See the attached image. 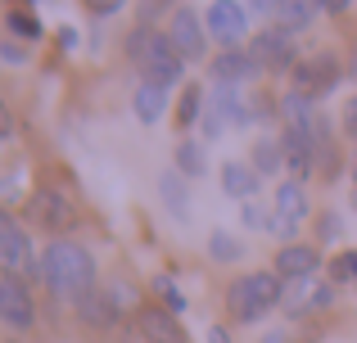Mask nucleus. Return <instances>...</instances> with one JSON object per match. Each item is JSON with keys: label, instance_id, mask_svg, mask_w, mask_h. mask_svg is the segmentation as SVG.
<instances>
[{"label": "nucleus", "instance_id": "1", "mask_svg": "<svg viewBox=\"0 0 357 343\" xmlns=\"http://www.w3.org/2000/svg\"><path fill=\"white\" fill-rule=\"evenodd\" d=\"M41 285L63 303H82L100 285L96 253L77 239H50L41 248Z\"/></svg>", "mask_w": 357, "mask_h": 343}, {"label": "nucleus", "instance_id": "2", "mask_svg": "<svg viewBox=\"0 0 357 343\" xmlns=\"http://www.w3.org/2000/svg\"><path fill=\"white\" fill-rule=\"evenodd\" d=\"M127 59L145 72V81L172 90L176 81H185V59L176 54V45L167 41V32H154V27H136L127 36Z\"/></svg>", "mask_w": 357, "mask_h": 343}, {"label": "nucleus", "instance_id": "3", "mask_svg": "<svg viewBox=\"0 0 357 343\" xmlns=\"http://www.w3.org/2000/svg\"><path fill=\"white\" fill-rule=\"evenodd\" d=\"M280 298H285V280L276 271H244L227 285V312L240 326H258L280 308Z\"/></svg>", "mask_w": 357, "mask_h": 343}, {"label": "nucleus", "instance_id": "4", "mask_svg": "<svg viewBox=\"0 0 357 343\" xmlns=\"http://www.w3.org/2000/svg\"><path fill=\"white\" fill-rule=\"evenodd\" d=\"M23 221L41 226L45 235H54V239H73V230H77L82 212H77V203H73V199H63L59 190L41 185V190H32V194H27V203H23Z\"/></svg>", "mask_w": 357, "mask_h": 343}, {"label": "nucleus", "instance_id": "5", "mask_svg": "<svg viewBox=\"0 0 357 343\" xmlns=\"http://www.w3.org/2000/svg\"><path fill=\"white\" fill-rule=\"evenodd\" d=\"M344 77H349V68L340 63V54H335V50H312V54L298 59L294 72H289V90H298V95H307L317 104V99L331 95Z\"/></svg>", "mask_w": 357, "mask_h": 343}, {"label": "nucleus", "instance_id": "6", "mask_svg": "<svg viewBox=\"0 0 357 343\" xmlns=\"http://www.w3.org/2000/svg\"><path fill=\"white\" fill-rule=\"evenodd\" d=\"M249 54L262 63V72H276V77L294 72L298 59H303V54H298V32H289V27H280V23L262 27L249 41Z\"/></svg>", "mask_w": 357, "mask_h": 343}, {"label": "nucleus", "instance_id": "7", "mask_svg": "<svg viewBox=\"0 0 357 343\" xmlns=\"http://www.w3.org/2000/svg\"><path fill=\"white\" fill-rule=\"evenodd\" d=\"M167 41L176 45V54H181L185 63H204L208 59V27H204V14H195L190 5H176L172 14H167Z\"/></svg>", "mask_w": 357, "mask_h": 343}, {"label": "nucleus", "instance_id": "8", "mask_svg": "<svg viewBox=\"0 0 357 343\" xmlns=\"http://www.w3.org/2000/svg\"><path fill=\"white\" fill-rule=\"evenodd\" d=\"M204 27H208V41H218L222 50H244L249 14H244L240 0H213V5L204 9Z\"/></svg>", "mask_w": 357, "mask_h": 343}, {"label": "nucleus", "instance_id": "9", "mask_svg": "<svg viewBox=\"0 0 357 343\" xmlns=\"http://www.w3.org/2000/svg\"><path fill=\"white\" fill-rule=\"evenodd\" d=\"M0 321H5L9 330H18V335L36 326V298H32V289H27V280L5 276V271H0Z\"/></svg>", "mask_w": 357, "mask_h": 343}, {"label": "nucleus", "instance_id": "10", "mask_svg": "<svg viewBox=\"0 0 357 343\" xmlns=\"http://www.w3.org/2000/svg\"><path fill=\"white\" fill-rule=\"evenodd\" d=\"M208 77H213V86H253V81L262 77V63L249 54V45L244 50H222V54H213L208 59Z\"/></svg>", "mask_w": 357, "mask_h": 343}, {"label": "nucleus", "instance_id": "11", "mask_svg": "<svg viewBox=\"0 0 357 343\" xmlns=\"http://www.w3.org/2000/svg\"><path fill=\"white\" fill-rule=\"evenodd\" d=\"M321 248L317 244H280V253L271 257V271L280 276L285 285H294V280H307V276H317L321 271Z\"/></svg>", "mask_w": 357, "mask_h": 343}, {"label": "nucleus", "instance_id": "12", "mask_svg": "<svg viewBox=\"0 0 357 343\" xmlns=\"http://www.w3.org/2000/svg\"><path fill=\"white\" fill-rule=\"evenodd\" d=\"M0 266H5V276H18V280H41V257L32 253V239L23 226L9 230L5 248H0Z\"/></svg>", "mask_w": 357, "mask_h": 343}, {"label": "nucleus", "instance_id": "13", "mask_svg": "<svg viewBox=\"0 0 357 343\" xmlns=\"http://www.w3.org/2000/svg\"><path fill=\"white\" fill-rule=\"evenodd\" d=\"M280 150H285V168L294 181H307L317 172V145H312V131L303 127H285L280 131Z\"/></svg>", "mask_w": 357, "mask_h": 343}, {"label": "nucleus", "instance_id": "14", "mask_svg": "<svg viewBox=\"0 0 357 343\" xmlns=\"http://www.w3.org/2000/svg\"><path fill=\"white\" fill-rule=\"evenodd\" d=\"M73 308H77V317L86 321L91 330H114V326H118V317H122L118 294H114V289H105V285H96V289H91L82 303H73Z\"/></svg>", "mask_w": 357, "mask_h": 343}, {"label": "nucleus", "instance_id": "15", "mask_svg": "<svg viewBox=\"0 0 357 343\" xmlns=\"http://www.w3.org/2000/svg\"><path fill=\"white\" fill-rule=\"evenodd\" d=\"M136 321H140V335H145V343H185L176 317L167 308H158V303H145Z\"/></svg>", "mask_w": 357, "mask_h": 343}, {"label": "nucleus", "instance_id": "16", "mask_svg": "<svg viewBox=\"0 0 357 343\" xmlns=\"http://www.w3.org/2000/svg\"><path fill=\"white\" fill-rule=\"evenodd\" d=\"M258 185H262V176H258L253 163H222V194L249 203L253 194H258Z\"/></svg>", "mask_w": 357, "mask_h": 343}, {"label": "nucleus", "instance_id": "17", "mask_svg": "<svg viewBox=\"0 0 357 343\" xmlns=\"http://www.w3.org/2000/svg\"><path fill=\"white\" fill-rule=\"evenodd\" d=\"M208 113L218 118L222 127H244L253 118L249 113V99H244L236 86H218V90H213V109H208Z\"/></svg>", "mask_w": 357, "mask_h": 343}, {"label": "nucleus", "instance_id": "18", "mask_svg": "<svg viewBox=\"0 0 357 343\" xmlns=\"http://www.w3.org/2000/svg\"><path fill=\"white\" fill-rule=\"evenodd\" d=\"M131 109H136V118H140L145 127H158V122L167 118V90L154 86V81H140L136 95H131Z\"/></svg>", "mask_w": 357, "mask_h": 343}, {"label": "nucleus", "instance_id": "19", "mask_svg": "<svg viewBox=\"0 0 357 343\" xmlns=\"http://www.w3.org/2000/svg\"><path fill=\"white\" fill-rule=\"evenodd\" d=\"M307 212H312V203H307V185L303 181H280L276 185V217H289V221H303Z\"/></svg>", "mask_w": 357, "mask_h": 343}, {"label": "nucleus", "instance_id": "20", "mask_svg": "<svg viewBox=\"0 0 357 343\" xmlns=\"http://www.w3.org/2000/svg\"><path fill=\"white\" fill-rule=\"evenodd\" d=\"M158 194H163V203H167V212L172 217H190V194H185V176L181 172H163L158 176Z\"/></svg>", "mask_w": 357, "mask_h": 343}, {"label": "nucleus", "instance_id": "21", "mask_svg": "<svg viewBox=\"0 0 357 343\" xmlns=\"http://www.w3.org/2000/svg\"><path fill=\"white\" fill-rule=\"evenodd\" d=\"M172 118H176L181 131H190L195 122H204V86H195V81H190V86L181 90V99H176V113Z\"/></svg>", "mask_w": 357, "mask_h": 343}, {"label": "nucleus", "instance_id": "22", "mask_svg": "<svg viewBox=\"0 0 357 343\" xmlns=\"http://www.w3.org/2000/svg\"><path fill=\"white\" fill-rule=\"evenodd\" d=\"M317 14H321V9H317V0H285V5H280V14H276V23L289 27V32H303Z\"/></svg>", "mask_w": 357, "mask_h": 343}, {"label": "nucleus", "instance_id": "23", "mask_svg": "<svg viewBox=\"0 0 357 343\" xmlns=\"http://www.w3.org/2000/svg\"><path fill=\"white\" fill-rule=\"evenodd\" d=\"M172 159H176V172H181V176H204V172H208V159H204L199 141H181Z\"/></svg>", "mask_w": 357, "mask_h": 343}, {"label": "nucleus", "instance_id": "24", "mask_svg": "<svg viewBox=\"0 0 357 343\" xmlns=\"http://www.w3.org/2000/svg\"><path fill=\"white\" fill-rule=\"evenodd\" d=\"M149 289L158 294V308H167L172 317H176V312H185V308H190V298L181 294V285H176L172 276H154V280H149Z\"/></svg>", "mask_w": 357, "mask_h": 343}, {"label": "nucleus", "instance_id": "25", "mask_svg": "<svg viewBox=\"0 0 357 343\" xmlns=\"http://www.w3.org/2000/svg\"><path fill=\"white\" fill-rule=\"evenodd\" d=\"M253 168H258V176H271L285 168V150H280V141H258V150H253Z\"/></svg>", "mask_w": 357, "mask_h": 343}, {"label": "nucleus", "instance_id": "26", "mask_svg": "<svg viewBox=\"0 0 357 343\" xmlns=\"http://www.w3.org/2000/svg\"><path fill=\"white\" fill-rule=\"evenodd\" d=\"M5 27H9L14 36H23V41H41V36H45L41 18H32L27 9H9V14H5Z\"/></svg>", "mask_w": 357, "mask_h": 343}, {"label": "nucleus", "instance_id": "27", "mask_svg": "<svg viewBox=\"0 0 357 343\" xmlns=\"http://www.w3.org/2000/svg\"><path fill=\"white\" fill-rule=\"evenodd\" d=\"M208 257H218V262H236V257H244V244L236 235H227V230H213V235H208Z\"/></svg>", "mask_w": 357, "mask_h": 343}, {"label": "nucleus", "instance_id": "28", "mask_svg": "<svg viewBox=\"0 0 357 343\" xmlns=\"http://www.w3.org/2000/svg\"><path fill=\"white\" fill-rule=\"evenodd\" d=\"M340 239V217L335 212H317V244H335Z\"/></svg>", "mask_w": 357, "mask_h": 343}, {"label": "nucleus", "instance_id": "29", "mask_svg": "<svg viewBox=\"0 0 357 343\" xmlns=\"http://www.w3.org/2000/svg\"><path fill=\"white\" fill-rule=\"evenodd\" d=\"M240 217H244V226H249V230H271V217H267V212H262L253 199L240 203Z\"/></svg>", "mask_w": 357, "mask_h": 343}, {"label": "nucleus", "instance_id": "30", "mask_svg": "<svg viewBox=\"0 0 357 343\" xmlns=\"http://www.w3.org/2000/svg\"><path fill=\"white\" fill-rule=\"evenodd\" d=\"M298 226H303V221H289V217H271V235H276L280 244H298Z\"/></svg>", "mask_w": 357, "mask_h": 343}, {"label": "nucleus", "instance_id": "31", "mask_svg": "<svg viewBox=\"0 0 357 343\" xmlns=\"http://www.w3.org/2000/svg\"><path fill=\"white\" fill-rule=\"evenodd\" d=\"M340 127H344V136H349V141H357V95L349 99V104H344V118H340Z\"/></svg>", "mask_w": 357, "mask_h": 343}, {"label": "nucleus", "instance_id": "32", "mask_svg": "<svg viewBox=\"0 0 357 343\" xmlns=\"http://www.w3.org/2000/svg\"><path fill=\"white\" fill-rule=\"evenodd\" d=\"M82 5L91 9V14H100V18H109V14H118L122 5H127V0H82Z\"/></svg>", "mask_w": 357, "mask_h": 343}, {"label": "nucleus", "instance_id": "33", "mask_svg": "<svg viewBox=\"0 0 357 343\" xmlns=\"http://www.w3.org/2000/svg\"><path fill=\"white\" fill-rule=\"evenodd\" d=\"M353 280V276H349V257H331V285H349Z\"/></svg>", "mask_w": 357, "mask_h": 343}, {"label": "nucleus", "instance_id": "34", "mask_svg": "<svg viewBox=\"0 0 357 343\" xmlns=\"http://www.w3.org/2000/svg\"><path fill=\"white\" fill-rule=\"evenodd\" d=\"M317 9H321V14H331V18H344L353 9V0H317Z\"/></svg>", "mask_w": 357, "mask_h": 343}, {"label": "nucleus", "instance_id": "35", "mask_svg": "<svg viewBox=\"0 0 357 343\" xmlns=\"http://www.w3.org/2000/svg\"><path fill=\"white\" fill-rule=\"evenodd\" d=\"M249 5L258 9V14H271V18H276V14H280V5H285V0H249Z\"/></svg>", "mask_w": 357, "mask_h": 343}, {"label": "nucleus", "instance_id": "36", "mask_svg": "<svg viewBox=\"0 0 357 343\" xmlns=\"http://www.w3.org/2000/svg\"><path fill=\"white\" fill-rule=\"evenodd\" d=\"M9 131H14V118H9V104H5V99H0V141H5Z\"/></svg>", "mask_w": 357, "mask_h": 343}, {"label": "nucleus", "instance_id": "37", "mask_svg": "<svg viewBox=\"0 0 357 343\" xmlns=\"http://www.w3.org/2000/svg\"><path fill=\"white\" fill-rule=\"evenodd\" d=\"M14 226H18V221H14V217H9V212H5V208H0V248H5V239H9V230H14Z\"/></svg>", "mask_w": 357, "mask_h": 343}, {"label": "nucleus", "instance_id": "38", "mask_svg": "<svg viewBox=\"0 0 357 343\" xmlns=\"http://www.w3.org/2000/svg\"><path fill=\"white\" fill-rule=\"evenodd\" d=\"M0 59H9V63H23V50H18V45H0Z\"/></svg>", "mask_w": 357, "mask_h": 343}, {"label": "nucleus", "instance_id": "39", "mask_svg": "<svg viewBox=\"0 0 357 343\" xmlns=\"http://www.w3.org/2000/svg\"><path fill=\"white\" fill-rule=\"evenodd\" d=\"M208 343H231V330L227 326H213L208 330Z\"/></svg>", "mask_w": 357, "mask_h": 343}, {"label": "nucleus", "instance_id": "40", "mask_svg": "<svg viewBox=\"0 0 357 343\" xmlns=\"http://www.w3.org/2000/svg\"><path fill=\"white\" fill-rule=\"evenodd\" d=\"M344 68H349V81H357V45H353V54H349V63H344Z\"/></svg>", "mask_w": 357, "mask_h": 343}, {"label": "nucleus", "instance_id": "41", "mask_svg": "<svg viewBox=\"0 0 357 343\" xmlns=\"http://www.w3.org/2000/svg\"><path fill=\"white\" fill-rule=\"evenodd\" d=\"M344 257H349V276H353V285H357V248H349Z\"/></svg>", "mask_w": 357, "mask_h": 343}, {"label": "nucleus", "instance_id": "42", "mask_svg": "<svg viewBox=\"0 0 357 343\" xmlns=\"http://www.w3.org/2000/svg\"><path fill=\"white\" fill-rule=\"evenodd\" d=\"M258 343H285V335H280V330H271V335H262Z\"/></svg>", "mask_w": 357, "mask_h": 343}, {"label": "nucleus", "instance_id": "43", "mask_svg": "<svg viewBox=\"0 0 357 343\" xmlns=\"http://www.w3.org/2000/svg\"><path fill=\"white\" fill-rule=\"evenodd\" d=\"M149 5H158V9H167V5H176V0H149Z\"/></svg>", "mask_w": 357, "mask_h": 343}, {"label": "nucleus", "instance_id": "44", "mask_svg": "<svg viewBox=\"0 0 357 343\" xmlns=\"http://www.w3.org/2000/svg\"><path fill=\"white\" fill-rule=\"evenodd\" d=\"M353 185H357V150H353Z\"/></svg>", "mask_w": 357, "mask_h": 343}, {"label": "nucleus", "instance_id": "45", "mask_svg": "<svg viewBox=\"0 0 357 343\" xmlns=\"http://www.w3.org/2000/svg\"><path fill=\"white\" fill-rule=\"evenodd\" d=\"M5 343H18V339H5Z\"/></svg>", "mask_w": 357, "mask_h": 343}]
</instances>
